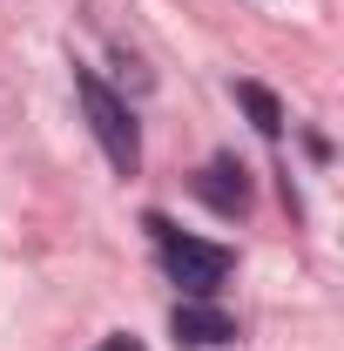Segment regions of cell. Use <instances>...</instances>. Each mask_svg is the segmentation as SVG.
<instances>
[{
  "instance_id": "cell-1",
  "label": "cell",
  "mask_w": 344,
  "mask_h": 351,
  "mask_svg": "<svg viewBox=\"0 0 344 351\" xmlns=\"http://www.w3.org/2000/svg\"><path fill=\"white\" fill-rule=\"evenodd\" d=\"M75 95H82V108H88V129H95V142H101V156L115 162V176H135L142 169V129H135V115H129V101L115 95V88H101L95 75H75Z\"/></svg>"
},
{
  "instance_id": "cell-2",
  "label": "cell",
  "mask_w": 344,
  "mask_h": 351,
  "mask_svg": "<svg viewBox=\"0 0 344 351\" xmlns=\"http://www.w3.org/2000/svg\"><path fill=\"white\" fill-rule=\"evenodd\" d=\"M149 230H156V243H162V270L182 284V298H216V291H223V277H230V250H223V243L182 237V230H169L162 217H149Z\"/></svg>"
},
{
  "instance_id": "cell-3",
  "label": "cell",
  "mask_w": 344,
  "mask_h": 351,
  "mask_svg": "<svg viewBox=\"0 0 344 351\" xmlns=\"http://www.w3.org/2000/svg\"><path fill=\"white\" fill-rule=\"evenodd\" d=\"M196 196L210 203L216 217H243V210H250V182H243L236 162H210V169L196 176Z\"/></svg>"
},
{
  "instance_id": "cell-4",
  "label": "cell",
  "mask_w": 344,
  "mask_h": 351,
  "mask_svg": "<svg viewBox=\"0 0 344 351\" xmlns=\"http://www.w3.org/2000/svg\"><path fill=\"white\" fill-rule=\"evenodd\" d=\"M175 338H182V345H230L236 324H230L223 311H210L203 298H189V304H175Z\"/></svg>"
},
{
  "instance_id": "cell-5",
  "label": "cell",
  "mask_w": 344,
  "mask_h": 351,
  "mask_svg": "<svg viewBox=\"0 0 344 351\" xmlns=\"http://www.w3.org/2000/svg\"><path fill=\"white\" fill-rule=\"evenodd\" d=\"M236 101L250 108V122H257V135H284V108H277V95L263 82H236Z\"/></svg>"
},
{
  "instance_id": "cell-6",
  "label": "cell",
  "mask_w": 344,
  "mask_h": 351,
  "mask_svg": "<svg viewBox=\"0 0 344 351\" xmlns=\"http://www.w3.org/2000/svg\"><path fill=\"white\" fill-rule=\"evenodd\" d=\"M101 351H142V345H135L129 331H115V338H108V345H101Z\"/></svg>"
}]
</instances>
